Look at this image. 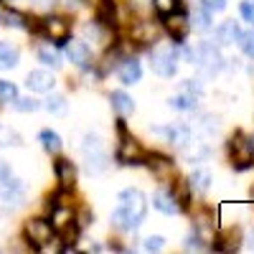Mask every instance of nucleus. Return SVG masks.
I'll return each instance as SVG.
<instances>
[{
    "label": "nucleus",
    "mask_w": 254,
    "mask_h": 254,
    "mask_svg": "<svg viewBox=\"0 0 254 254\" xmlns=\"http://www.w3.org/2000/svg\"><path fill=\"white\" fill-rule=\"evenodd\" d=\"M201 3H203V8L208 13H219V10L226 8V0H201Z\"/></svg>",
    "instance_id": "c9c22d12"
},
{
    "label": "nucleus",
    "mask_w": 254,
    "mask_h": 254,
    "mask_svg": "<svg viewBox=\"0 0 254 254\" xmlns=\"http://www.w3.org/2000/svg\"><path fill=\"white\" fill-rule=\"evenodd\" d=\"M147 165H150L160 178H165L168 173L173 171V163H171V160H165V158H150V163H147Z\"/></svg>",
    "instance_id": "c85d7f7f"
},
{
    "label": "nucleus",
    "mask_w": 254,
    "mask_h": 254,
    "mask_svg": "<svg viewBox=\"0 0 254 254\" xmlns=\"http://www.w3.org/2000/svg\"><path fill=\"white\" fill-rule=\"evenodd\" d=\"M74 221V211H71V206H59V203H54V208H51V226H54V231H61L66 224H71Z\"/></svg>",
    "instance_id": "6ab92c4d"
},
{
    "label": "nucleus",
    "mask_w": 254,
    "mask_h": 254,
    "mask_svg": "<svg viewBox=\"0 0 254 254\" xmlns=\"http://www.w3.org/2000/svg\"><path fill=\"white\" fill-rule=\"evenodd\" d=\"M18 59H20L18 49L10 46L8 41H0V71H8V69L18 66Z\"/></svg>",
    "instance_id": "aec40b11"
},
{
    "label": "nucleus",
    "mask_w": 254,
    "mask_h": 254,
    "mask_svg": "<svg viewBox=\"0 0 254 254\" xmlns=\"http://www.w3.org/2000/svg\"><path fill=\"white\" fill-rule=\"evenodd\" d=\"M153 206L160 211V214H165V216H173V214L181 211V203L176 201L173 190H168V188H158L155 190V193H153Z\"/></svg>",
    "instance_id": "9b49d317"
},
{
    "label": "nucleus",
    "mask_w": 254,
    "mask_h": 254,
    "mask_svg": "<svg viewBox=\"0 0 254 254\" xmlns=\"http://www.w3.org/2000/svg\"><path fill=\"white\" fill-rule=\"evenodd\" d=\"M158 135H163L171 145L176 147H183L190 142V127L188 125H181V122H173V125H165V127H158L155 130Z\"/></svg>",
    "instance_id": "9d476101"
},
{
    "label": "nucleus",
    "mask_w": 254,
    "mask_h": 254,
    "mask_svg": "<svg viewBox=\"0 0 254 254\" xmlns=\"http://www.w3.org/2000/svg\"><path fill=\"white\" fill-rule=\"evenodd\" d=\"M66 56L71 59V64H76V66H89V61H92V49L84 44V41H69L66 44Z\"/></svg>",
    "instance_id": "2eb2a0df"
},
{
    "label": "nucleus",
    "mask_w": 254,
    "mask_h": 254,
    "mask_svg": "<svg viewBox=\"0 0 254 254\" xmlns=\"http://www.w3.org/2000/svg\"><path fill=\"white\" fill-rule=\"evenodd\" d=\"M190 28H196V31H208L211 28V13L203 8L198 13H193V18H190Z\"/></svg>",
    "instance_id": "a878e982"
},
{
    "label": "nucleus",
    "mask_w": 254,
    "mask_h": 254,
    "mask_svg": "<svg viewBox=\"0 0 254 254\" xmlns=\"http://www.w3.org/2000/svg\"><path fill=\"white\" fill-rule=\"evenodd\" d=\"M153 5L158 8V13L168 15V13H173L176 5H178V0H153Z\"/></svg>",
    "instance_id": "473e14b6"
},
{
    "label": "nucleus",
    "mask_w": 254,
    "mask_h": 254,
    "mask_svg": "<svg viewBox=\"0 0 254 254\" xmlns=\"http://www.w3.org/2000/svg\"><path fill=\"white\" fill-rule=\"evenodd\" d=\"M26 87H28L31 92H51V89L56 87V79H54V74H51V71L36 69V71H31V74H28Z\"/></svg>",
    "instance_id": "f8f14e48"
},
{
    "label": "nucleus",
    "mask_w": 254,
    "mask_h": 254,
    "mask_svg": "<svg viewBox=\"0 0 254 254\" xmlns=\"http://www.w3.org/2000/svg\"><path fill=\"white\" fill-rule=\"evenodd\" d=\"M0 18H3V23H5V26H13V28H26V20H23V15L15 13V10H5Z\"/></svg>",
    "instance_id": "7c9ffc66"
},
{
    "label": "nucleus",
    "mask_w": 254,
    "mask_h": 254,
    "mask_svg": "<svg viewBox=\"0 0 254 254\" xmlns=\"http://www.w3.org/2000/svg\"><path fill=\"white\" fill-rule=\"evenodd\" d=\"M110 99H112V107H115V112L120 117H130L135 112V99L127 94V92H112Z\"/></svg>",
    "instance_id": "f3484780"
},
{
    "label": "nucleus",
    "mask_w": 254,
    "mask_h": 254,
    "mask_svg": "<svg viewBox=\"0 0 254 254\" xmlns=\"http://www.w3.org/2000/svg\"><path fill=\"white\" fill-rule=\"evenodd\" d=\"M229 150H231V165L239 168V171H244V168H249L254 163V150H252V142L242 135H234L229 142Z\"/></svg>",
    "instance_id": "39448f33"
},
{
    "label": "nucleus",
    "mask_w": 254,
    "mask_h": 254,
    "mask_svg": "<svg viewBox=\"0 0 254 254\" xmlns=\"http://www.w3.org/2000/svg\"><path fill=\"white\" fill-rule=\"evenodd\" d=\"M56 178H59L61 188L71 190L74 183H76V168H74V163L71 160H64V158L56 160Z\"/></svg>",
    "instance_id": "dca6fc26"
},
{
    "label": "nucleus",
    "mask_w": 254,
    "mask_h": 254,
    "mask_svg": "<svg viewBox=\"0 0 254 254\" xmlns=\"http://www.w3.org/2000/svg\"><path fill=\"white\" fill-rule=\"evenodd\" d=\"M142 76V66H140V61L137 59H125L120 64V69H117V79L125 84V87H130V84H137Z\"/></svg>",
    "instance_id": "4468645a"
},
{
    "label": "nucleus",
    "mask_w": 254,
    "mask_h": 254,
    "mask_svg": "<svg viewBox=\"0 0 254 254\" xmlns=\"http://www.w3.org/2000/svg\"><path fill=\"white\" fill-rule=\"evenodd\" d=\"M84 158H87V165L92 173H102L107 168V153H104L99 137H92V135L84 137Z\"/></svg>",
    "instance_id": "20e7f679"
},
{
    "label": "nucleus",
    "mask_w": 254,
    "mask_h": 254,
    "mask_svg": "<svg viewBox=\"0 0 254 254\" xmlns=\"http://www.w3.org/2000/svg\"><path fill=\"white\" fill-rule=\"evenodd\" d=\"M163 247H165V239H163V237H158V234H155V237H145V239H142V249H145V252H160Z\"/></svg>",
    "instance_id": "2f4dec72"
},
{
    "label": "nucleus",
    "mask_w": 254,
    "mask_h": 254,
    "mask_svg": "<svg viewBox=\"0 0 254 254\" xmlns=\"http://www.w3.org/2000/svg\"><path fill=\"white\" fill-rule=\"evenodd\" d=\"M13 104H15L18 112H36V110L41 107V102H36L33 97H15Z\"/></svg>",
    "instance_id": "cd10ccee"
},
{
    "label": "nucleus",
    "mask_w": 254,
    "mask_h": 254,
    "mask_svg": "<svg viewBox=\"0 0 254 254\" xmlns=\"http://www.w3.org/2000/svg\"><path fill=\"white\" fill-rule=\"evenodd\" d=\"M147 214V198L140 188L120 190V206L112 211V224L120 231H135Z\"/></svg>",
    "instance_id": "f257e3e1"
},
{
    "label": "nucleus",
    "mask_w": 254,
    "mask_h": 254,
    "mask_svg": "<svg viewBox=\"0 0 254 254\" xmlns=\"http://www.w3.org/2000/svg\"><path fill=\"white\" fill-rule=\"evenodd\" d=\"M239 23L237 20H224V23L216 28V41L221 46H229V44H234V41L239 38Z\"/></svg>",
    "instance_id": "a211bd4d"
},
{
    "label": "nucleus",
    "mask_w": 254,
    "mask_h": 254,
    "mask_svg": "<svg viewBox=\"0 0 254 254\" xmlns=\"http://www.w3.org/2000/svg\"><path fill=\"white\" fill-rule=\"evenodd\" d=\"M44 107H46L51 115H66L69 104H66V97H64V94H51V97L46 99Z\"/></svg>",
    "instance_id": "4be33fe9"
},
{
    "label": "nucleus",
    "mask_w": 254,
    "mask_h": 254,
    "mask_svg": "<svg viewBox=\"0 0 254 254\" xmlns=\"http://www.w3.org/2000/svg\"><path fill=\"white\" fill-rule=\"evenodd\" d=\"M178 59H181L178 49H176L173 44H168V46H160V49L153 51L150 66H153V71H155L158 76L171 79V76L176 74V69H178Z\"/></svg>",
    "instance_id": "f03ea898"
},
{
    "label": "nucleus",
    "mask_w": 254,
    "mask_h": 254,
    "mask_svg": "<svg viewBox=\"0 0 254 254\" xmlns=\"http://www.w3.org/2000/svg\"><path fill=\"white\" fill-rule=\"evenodd\" d=\"M20 140H18V135L15 132H10L8 127H3L0 125V145H18Z\"/></svg>",
    "instance_id": "72a5a7b5"
},
{
    "label": "nucleus",
    "mask_w": 254,
    "mask_h": 254,
    "mask_svg": "<svg viewBox=\"0 0 254 254\" xmlns=\"http://www.w3.org/2000/svg\"><path fill=\"white\" fill-rule=\"evenodd\" d=\"M237 44H239V49H242L249 59H254V28H252V31H242L239 38H237Z\"/></svg>",
    "instance_id": "b1692460"
},
{
    "label": "nucleus",
    "mask_w": 254,
    "mask_h": 254,
    "mask_svg": "<svg viewBox=\"0 0 254 254\" xmlns=\"http://www.w3.org/2000/svg\"><path fill=\"white\" fill-rule=\"evenodd\" d=\"M15 97H18V87H15V84L0 79V104H10Z\"/></svg>",
    "instance_id": "393cba45"
},
{
    "label": "nucleus",
    "mask_w": 254,
    "mask_h": 254,
    "mask_svg": "<svg viewBox=\"0 0 254 254\" xmlns=\"http://www.w3.org/2000/svg\"><path fill=\"white\" fill-rule=\"evenodd\" d=\"M165 31L176 44H181V41H186L188 33H190V18L186 13H176V10L168 13L165 15Z\"/></svg>",
    "instance_id": "1a4fd4ad"
},
{
    "label": "nucleus",
    "mask_w": 254,
    "mask_h": 254,
    "mask_svg": "<svg viewBox=\"0 0 254 254\" xmlns=\"http://www.w3.org/2000/svg\"><path fill=\"white\" fill-rule=\"evenodd\" d=\"M38 61L46 64V66H59V64H61V61H59V54H56L51 46H41V49H38Z\"/></svg>",
    "instance_id": "bb28decb"
},
{
    "label": "nucleus",
    "mask_w": 254,
    "mask_h": 254,
    "mask_svg": "<svg viewBox=\"0 0 254 254\" xmlns=\"http://www.w3.org/2000/svg\"><path fill=\"white\" fill-rule=\"evenodd\" d=\"M38 140H41V145H44L46 153H59L61 150V137L54 130H41L38 132Z\"/></svg>",
    "instance_id": "412c9836"
},
{
    "label": "nucleus",
    "mask_w": 254,
    "mask_h": 254,
    "mask_svg": "<svg viewBox=\"0 0 254 254\" xmlns=\"http://www.w3.org/2000/svg\"><path fill=\"white\" fill-rule=\"evenodd\" d=\"M193 61L198 64V66H203L208 74H216L224 66V56H221V51L214 44H201L196 49V54H193Z\"/></svg>",
    "instance_id": "423d86ee"
},
{
    "label": "nucleus",
    "mask_w": 254,
    "mask_h": 254,
    "mask_svg": "<svg viewBox=\"0 0 254 254\" xmlns=\"http://www.w3.org/2000/svg\"><path fill=\"white\" fill-rule=\"evenodd\" d=\"M28 3H31L36 10H49V8L56 3V0H28Z\"/></svg>",
    "instance_id": "e433bc0d"
},
{
    "label": "nucleus",
    "mask_w": 254,
    "mask_h": 254,
    "mask_svg": "<svg viewBox=\"0 0 254 254\" xmlns=\"http://www.w3.org/2000/svg\"><path fill=\"white\" fill-rule=\"evenodd\" d=\"M239 15H242V20H247V23L254 26V3H242L239 5Z\"/></svg>",
    "instance_id": "f704fd0d"
},
{
    "label": "nucleus",
    "mask_w": 254,
    "mask_h": 254,
    "mask_svg": "<svg viewBox=\"0 0 254 254\" xmlns=\"http://www.w3.org/2000/svg\"><path fill=\"white\" fill-rule=\"evenodd\" d=\"M120 135H122V140H120V147H117V160L122 165H137L140 160H145V150L140 147V142L127 135L122 125H120Z\"/></svg>",
    "instance_id": "7ed1b4c3"
},
{
    "label": "nucleus",
    "mask_w": 254,
    "mask_h": 254,
    "mask_svg": "<svg viewBox=\"0 0 254 254\" xmlns=\"http://www.w3.org/2000/svg\"><path fill=\"white\" fill-rule=\"evenodd\" d=\"M26 237H28L31 244L44 247V244H49L51 237H54V226H51V221H46V219H31V221H26Z\"/></svg>",
    "instance_id": "6e6552de"
},
{
    "label": "nucleus",
    "mask_w": 254,
    "mask_h": 254,
    "mask_svg": "<svg viewBox=\"0 0 254 254\" xmlns=\"http://www.w3.org/2000/svg\"><path fill=\"white\" fill-rule=\"evenodd\" d=\"M183 249H186V252H201V249H203V239H201L198 231H190V234H186Z\"/></svg>",
    "instance_id": "c756f323"
},
{
    "label": "nucleus",
    "mask_w": 254,
    "mask_h": 254,
    "mask_svg": "<svg viewBox=\"0 0 254 254\" xmlns=\"http://www.w3.org/2000/svg\"><path fill=\"white\" fill-rule=\"evenodd\" d=\"M41 31H44L51 41H66L71 36V23L64 15H49L41 20Z\"/></svg>",
    "instance_id": "0eeeda50"
},
{
    "label": "nucleus",
    "mask_w": 254,
    "mask_h": 254,
    "mask_svg": "<svg viewBox=\"0 0 254 254\" xmlns=\"http://www.w3.org/2000/svg\"><path fill=\"white\" fill-rule=\"evenodd\" d=\"M190 188H196V190H208L211 188V173L203 171V168H198V171H193V176H190Z\"/></svg>",
    "instance_id": "5701e85b"
},
{
    "label": "nucleus",
    "mask_w": 254,
    "mask_h": 254,
    "mask_svg": "<svg viewBox=\"0 0 254 254\" xmlns=\"http://www.w3.org/2000/svg\"><path fill=\"white\" fill-rule=\"evenodd\" d=\"M168 104H171L173 110H181V112L196 110V104H198V94L193 92V87H190V84H186V87H183V92L173 94L171 99H168Z\"/></svg>",
    "instance_id": "ddd939ff"
},
{
    "label": "nucleus",
    "mask_w": 254,
    "mask_h": 254,
    "mask_svg": "<svg viewBox=\"0 0 254 254\" xmlns=\"http://www.w3.org/2000/svg\"><path fill=\"white\" fill-rule=\"evenodd\" d=\"M249 142H252V150H254V140H249Z\"/></svg>",
    "instance_id": "4c0bfd02"
}]
</instances>
